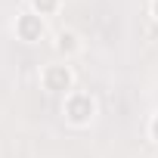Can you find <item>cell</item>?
Wrapping results in <instances>:
<instances>
[{
	"instance_id": "5",
	"label": "cell",
	"mask_w": 158,
	"mask_h": 158,
	"mask_svg": "<svg viewBox=\"0 0 158 158\" xmlns=\"http://www.w3.org/2000/svg\"><path fill=\"white\" fill-rule=\"evenodd\" d=\"M28 10L44 16V19H50V16H56L62 10V0H28Z\"/></svg>"
},
{
	"instance_id": "7",
	"label": "cell",
	"mask_w": 158,
	"mask_h": 158,
	"mask_svg": "<svg viewBox=\"0 0 158 158\" xmlns=\"http://www.w3.org/2000/svg\"><path fill=\"white\" fill-rule=\"evenodd\" d=\"M149 16H152L155 25H158V0H149Z\"/></svg>"
},
{
	"instance_id": "6",
	"label": "cell",
	"mask_w": 158,
	"mask_h": 158,
	"mask_svg": "<svg viewBox=\"0 0 158 158\" xmlns=\"http://www.w3.org/2000/svg\"><path fill=\"white\" fill-rule=\"evenodd\" d=\"M146 130H149V139H152V143L158 146V112H155V115L149 118V127H146Z\"/></svg>"
},
{
	"instance_id": "4",
	"label": "cell",
	"mask_w": 158,
	"mask_h": 158,
	"mask_svg": "<svg viewBox=\"0 0 158 158\" xmlns=\"http://www.w3.org/2000/svg\"><path fill=\"white\" fill-rule=\"evenodd\" d=\"M53 50L68 62L71 56H77V53L84 50V40H81V34H77V31L62 28V31H56V34H53Z\"/></svg>"
},
{
	"instance_id": "3",
	"label": "cell",
	"mask_w": 158,
	"mask_h": 158,
	"mask_svg": "<svg viewBox=\"0 0 158 158\" xmlns=\"http://www.w3.org/2000/svg\"><path fill=\"white\" fill-rule=\"evenodd\" d=\"M13 31H16V37H19L22 44H40V40L47 37V19L37 16V13H31V10H25V13L16 16Z\"/></svg>"
},
{
	"instance_id": "2",
	"label": "cell",
	"mask_w": 158,
	"mask_h": 158,
	"mask_svg": "<svg viewBox=\"0 0 158 158\" xmlns=\"http://www.w3.org/2000/svg\"><path fill=\"white\" fill-rule=\"evenodd\" d=\"M40 87L53 96H68L74 90V71L68 62H50L40 68Z\"/></svg>"
},
{
	"instance_id": "1",
	"label": "cell",
	"mask_w": 158,
	"mask_h": 158,
	"mask_svg": "<svg viewBox=\"0 0 158 158\" xmlns=\"http://www.w3.org/2000/svg\"><path fill=\"white\" fill-rule=\"evenodd\" d=\"M96 112H99V106H96L93 93H87V90H71L68 96H62V118L71 127H90L96 121Z\"/></svg>"
}]
</instances>
